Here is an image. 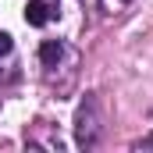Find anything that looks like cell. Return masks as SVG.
I'll list each match as a JSON object with an SVG mask.
<instances>
[{"instance_id":"obj_3","label":"cell","mask_w":153,"mask_h":153,"mask_svg":"<svg viewBox=\"0 0 153 153\" xmlns=\"http://www.w3.org/2000/svg\"><path fill=\"white\" fill-rule=\"evenodd\" d=\"M61 57H64V43H57V39H46V43L39 46V61H43L46 68H57V64H61Z\"/></svg>"},{"instance_id":"obj_1","label":"cell","mask_w":153,"mask_h":153,"mask_svg":"<svg viewBox=\"0 0 153 153\" xmlns=\"http://www.w3.org/2000/svg\"><path fill=\"white\" fill-rule=\"evenodd\" d=\"M103 135V111H100V100L89 93L75 111V143L82 150H93Z\"/></svg>"},{"instance_id":"obj_2","label":"cell","mask_w":153,"mask_h":153,"mask_svg":"<svg viewBox=\"0 0 153 153\" xmlns=\"http://www.w3.org/2000/svg\"><path fill=\"white\" fill-rule=\"evenodd\" d=\"M53 18H57V11H53L46 0H29V4H25V22H29L32 29H43V25L53 22Z\"/></svg>"},{"instance_id":"obj_5","label":"cell","mask_w":153,"mask_h":153,"mask_svg":"<svg viewBox=\"0 0 153 153\" xmlns=\"http://www.w3.org/2000/svg\"><path fill=\"white\" fill-rule=\"evenodd\" d=\"M143 146H146V150H153V132L146 135V143H143Z\"/></svg>"},{"instance_id":"obj_4","label":"cell","mask_w":153,"mask_h":153,"mask_svg":"<svg viewBox=\"0 0 153 153\" xmlns=\"http://www.w3.org/2000/svg\"><path fill=\"white\" fill-rule=\"evenodd\" d=\"M11 46H14V39L7 36V32H0V57H7V53H11Z\"/></svg>"}]
</instances>
